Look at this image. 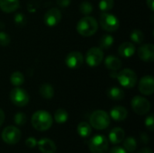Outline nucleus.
Masks as SVG:
<instances>
[{
	"label": "nucleus",
	"mask_w": 154,
	"mask_h": 153,
	"mask_svg": "<svg viewBox=\"0 0 154 153\" xmlns=\"http://www.w3.org/2000/svg\"><path fill=\"white\" fill-rule=\"evenodd\" d=\"M135 52V47L132 42L126 41L123 42L119 47H118V53L120 56L124 58H130L132 57Z\"/></svg>",
	"instance_id": "nucleus-17"
},
{
	"label": "nucleus",
	"mask_w": 154,
	"mask_h": 153,
	"mask_svg": "<svg viewBox=\"0 0 154 153\" xmlns=\"http://www.w3.org/2000/svg\"><path fill=\"white\" fill-rule=\"evenodd\" d=\"M105 65L106 67L113 71H116L122 67V61L120 59H118L116 56L110 55L105 60Z\"/></svg>",
	"instance_id": "nucleus-20"
},
{
	"label": "nucleus",
	"mask_w": 154,
	"mask_h": 153,
	"mask_svg": "<svg viewBox=\"0 0 154 153\" xmlns=\"http://www.w3.org/2000/svg\"><path fill=\"white\" fill-rule=\"evenodd\" d=\"M97 29L98 23L97 20L89 15L82 17L77 23L78 32L84 37H89L94 35L97 32Z\"/></svg>",
	"instance_id": "nucleus-2"
},
{
	"label": "nucleus",
	"mask_w": 154,
	"mask_h": 153,
	"mask_svg": "<svg viewBox=\"0 0 154 153\" xmlns=\"http://www.w3.org/2000/svg\"><path fill=\"white\" fill-rule=\"evenodd\" d=\"M79 10L82 14L85 15H88L92 13L93 11V5L89 1H84L80 4L79 5Z\"/></svg>",
	"instance_id": "nucleus-29"
},
{
	"label": "nucleus",
	"mask_w": 154,
	"mask_h": 153,
	"mask_svg": "<svg viewBox=\"0 0 154 153\" xmlns=\"http://www.w3.org/2000/svg\"><path fill=\"white\" fill-rule=\"evenodd\" d=\"M9 97H10L11 102L14 106H19V107L25 106L29 103V100H30L28 93L24 89L19 87H16L11 90L9 94Z\"/></svg>",
	"instance_id": "nucleus-6"
},
{
	"label": "nucleus",
	"mask_w": 154,
	"mask_h": 153,
	"mask_svg": "<svg viewBox=\"0 0 154 153\" xmlns=\"http://www.w3.org/2000/svg\"><path fill=\"white\" fill-rule=\"evenodd\" d=\"M39 93L42 97H43L45 99H51L54 96V88L51 85L45 83L40 87Z\"/></svg>",
	"instance_id": "nucleus-21"
},
{
	"label": "nucleus",
	"mask_w": 154,
	"mask_h": 153,
	"mask_svg": "<svg viewBox=\"0 0 154 153\" xmlns=\"http://www.w3.org/2000/svg\"><path fill=\"white\" fill-rule=\"evenodd\" d=\"M108 140L103 135H96L90 139L88 148L91 153H106L108 151Z\"/></svg>",
	"instance_id": "nucleus-5"
},
{
	"label": "nucleus",
	"mask_w": 154,
	"mask_h": 153,
	"mask_svg": "<svg viewBox=\"0 0 154 153\" xmlns=\"http://www.w3.org/2000/svg\"><path fill=\"white\" fill-rule=\"evenodd\" d=\"M19 7V0H0V9L5 13H13Z\"/></svg>",
	"instance_id": "nucleus-19"
},
{
	"label": "nucleus",
	"mask_w": 154,
	"mask_h": 153,
	"mask_svg": "<svg viewBox=\"0 0 154 153\" xmlns=\"http://www.w3.org/2000/svg\"><path fill=\"white\" fill-rule=\"evenodd\" d=\"M114 38L112 35L109 34H106L103 35L99 41V45H100V49H108L110 48L113 44H114Z\"/></svg>",
	"instance_id": "nucleus-27"
},
{
	"label": "nucleus",
	"mask_w": 154,
	"mask_h": 153,
	"mask_svg": "<svg viewBox=\"0 0 154 153\" xmlns=\"http://www.w3.org/2000/svg\"><path fill=\"white\" fill-rule=\"evenodd\" d=\"M61 20V13L59 8L53 7L49 9L44 15V23L48 26H55Z\"/></svg>",
	"instance_id": "nucleus-12"
},
{
	"label": "nucleus",
	"mask_w": 154,
	"mask_h": 153,
	"mask_svg": "<svg viewBox=\"0 0 154 153\" xmlns=\"http://www.w3.org/2000/svg\"><path fill=\"white\" fill-rule=\"evenodd\" d=\"M31 122L35 130L44 132L51 127L53 120L50 113L44 110H39L32 115Z\"/></svg>",
	"instance_id": "nucleus-1"
},
{
	"label": "nucleus",
	"mask_w": 154,
	"mask_h": 153,
	"mask_svg": "<svg viewBox=\"0 0 154 153\" xmlns=\"http://www.w3.org/2000/svg\"><path fill=\"white\" fill-rule=\"evenodd\" d=\"M139 91L145 96H151L154 92V78L152 76H144L139 83Z\"/></svg>",
	"instance_id": "nucleus-13"
},
{
	"label": "nucleus",
	"mask_w": 154,
	"mask_h": 153,
	"mask_svg": "<svg viewBox=\"0 0 154 153\" xmlns=\"http://www.w3.org/2000/svg\"><path fill=\"white\" fill-rule=\"evenodd\" d=\"M65 62H66V65L69 69H78L81 67L84 62L83 54L78 50L71 51L67 55Z\"/></svg>",
	"instance_id": "nucleus-11"
},
{
	"label": "nucleus",
	"mask_w": 154,
	"mask_h": 153,
	"mask_svg": "<svg viewBox=\"0 0 154 153\" xmlns=\"http://www.w3.org/2000/svg\"><path fill=\"white\" fill-rule=\"evenodd\" d=\"M11 41L10 36L5 32H0V45L1 46H7Z\"/></svg>",
	"instance_id": "nucleus-32"
},
{
	"label": "nucleus",
	"mask_w": 154,
	"mask_h": 153,
	"mask_svg": "<svg viewBox=\"0 0 154 153\" xmlns=\"http://www.w3.org/2000/svg\"><path fill=\"white\" fill-rule=\"evenodd\" d=\"M71 0H57V4L60 7H67L70 5Z\"/></svg>",
	"instance_id": "nucleus-36"
},
{
	"label": "nucleus",
	"mask_w": 154,
	"mask_h": 153,
	"mask_svg": "<svg viewBox=\"0 0 154 153\" xmlns=\"http://www.w3.org/2000/svg\"><path fill=\"white\" fill-rule=\"evenodd\" d=\"M130 38L131 40L134 42V43H137V44H141L143 40H144V34L143 32L139 30V29H134L132 32H131V35H130Z\"/></svg>",
	"instance_id": "nucleus-28"
},
{
	"label": "nucleus",
	"mask_w": 154,
	"mask_h": 153,
	"mask_svg": "<svg viewBox=\"0 0 154 153\" xmlns=\"http://www.w3.org/2000/svg\"><path fill=\"white\" fill-rule=\"evenodd\" d=\"M127 115H128L127 109L124 106H115L111 109L109 116H111V118L116 122H121V121L125 120Z\"/></svg>",
	"instance_id": "nucleus-16"
},
{
	"label": "nucleus",
	"mask_w": 154,
	"mask_h": 153,
	"mask_svg": "<svg viewBox=\"0 0 154 153\" xmlns=\"http://www.w3.org/2000/svg\"><path fill=\"white\" fill-rule=\"evenodd\" d=\"M139 58L145 62H152L154 60V46L152 43L143 44L138 49Z\"/></svg>",
	"instance_id": "nucleus-14"
},
{
	"label": "nucleus",
	"mask_w": 154,
	"mask_h": 153,
	"mask_svg": "<svg viewBox=\"0 0 154 153\" xmlns=\"http://www.w3.org/2000/svg\"><path fill=\"white\" fill-rule=\"evenodd\" d=\"M138 153H152V150L150 148H144L142 151H140Z\"/></svg>",
	"instance_id": "nucleus-41"
},
{
	"label": "nucleus",
	"mask_w": 154,
	"mask_h": 153,
	"mask_svg": "<svg viewBox=\"0 0 154 153\" xmlns=\"http://www.w3.org/2000/svg\"><path fill=\"white\" fill-rule=\"evenodd\" d=\"M78 133L80 137L87 138L91 134V125L86 122H81L78 125Z\"/></svg>",
	"instance_id": "nucleus-23"
},
{
	"label": "nucleus",
	"mask_w": 154,
	"mask_h": 153,
	"mask_svg": "<svg viewBox=\"0 0 154 153\" xmlns=\"http://www.w3.org/2000/svg\"><path fill=\"white\" fill-rule=\"evenodd\" d=\"M114 5H115L114 0H100L99 5H98L100 10L103 12H107L113 9Z\"/></svg>",
	"instance_id": "nucleus-30"
},
{
	"label": "nucleus",
	"mask_w": 154,
	"mask_h": 153,
	"mask_svg": "<svg viewBox=\"0 0 154 153\" xmlns=\"http://www.w3.org/2000/svg\"><path fill=\"white\" fill-rule=\"evenodd\" d=\"M100 24L106 32H116L120 25L119 20L116 15L106 12H104L100 16Z\"/></svg>",
	"instance_id": "nucleus-7"
},
{
	"label": "nucleus",
	"mask_w": 154,
	"mask_h": 153,
	"mask_svg": "<svg viewBox=\"0 0 154 153\" xmlns=\"http://www.w3.org/2000/svg\"><path fill=\"white\" fill-rule=\"evenodd\" d=\"M107 96L112 100H122L125 97V92L118 87H112L107 90Z\"/></svg>",
	"instance_id": "nucleus-22"
},
{
	"label": "nucleus",
	"mask_w": 154,
	"mask_h": 153,
	"mask_svg": "<svg viewBox=\"0 0 154 153\" xmlns=\"http://www.w3.org/2000/svg\"><path fill=\"white\" fill-rule=\"evenodd\" d=\"M124 148L127 152H134L137 148L136 140L133 137H128L125 140L124 139Z\"/></svg>",
	"instance_id": "nucleus-26"
},
{
	"label": "nucleus",
	"mask_w": 154,
	"mask_h": 153,
	"mask_svg": "<svg viewBox=\"0 0 154 153\" xmlns=\"http://www.w3.org/2000/svg\"><path fill=\"white\" fill-rule=\"evenodd\" d=\"M104 60V52L102 49L98 47H93L89 49L86 55V61L88 66L94 68L101 64Z\"/></svg>",
	"instance_id": "nucleus-10"
},
{
	"label": "nucleus",
	"mask_w": 154,
	"mask_h": 153,
	"mask_svg": "<svg viewBox=\"0 0 154 153\" xmlns=\"http://www.w3.org/2000/svg\"><path fill=\"white\" fill-rule=\"evenodd\" d=\"M116 78L119 84L125 88H133L137 82L135 72L130 69H125L119 73H116Z\"/></svg>",
	"instance_id": "nucleus-4"
},
{
	"label": "nucleus",
	"mask_w": 154,
	"mask_h": 153,
	"mask_svg": "<svg viewBox=\"0 0 154 153\" xmlns=\"http://www.w3.org/2000/svg\"><path fill=\"white\" fill-rule=\"evenodd\" d=\"M10 82L14 87H20L24 82V76L20 71H15L10 76Z\"/></svg>",
	"instance_id": "nucleus-25"
},
{
	"label": "nucleus",
	"mask_w": 154,
	"mask_h": 153,
	"mask_svg": "<svg viewBox=\"0 0 154 153\" xmlns=\"http://www.w3.org/2000/svg\"><path fill=\"white\" fill-rule=\"evenodd\" d=\"M25 145L27 148L29 149H33L36 145H37V141L35 138L33 137H29L26 141H25Z\"/></svg>",
	"instance_id": "nucleus-35"
},
{
	"label": "nucleus",
	"mask_w": 154,
	"mask_h": 153,
	"mask_svg": "<svg viewBox=\"0 0 154 153\" xmlns=\"http://www.w3.org/2000/svg\"><path fill=\"white\" fill-rule=\"evenodd\" d=\"M14 122L16 125L18 126H22L26 123V115L23 113H17L14 115Z\"/></svg>",
	"instance_id": "nucleus-31"
},
{
	"label": "nucleus",
	"mask_w": 154,
	"mask_h": 153,
	"mask_svg": "<svg viewBox=\"0 0 154 153\" xmlns=\"http://www.w3.org/2000/svg\"><path fill=\"white\" fill-rule=\"evenodd\" d=\"M21 131L15 126H7L2 132V140L10 145L16 144L21 140Z\"/></svg>",
	"instance_id": "nucleus-8"
},
{
	"label": "nucleus",
	"mask_w": 154,
	"mask_h": 153,
	"mask_svg": "<svg viewBox=\"0 0 154 153\" xmlns=\"http://www.w3.org/2000/svg\"><path fill=\"white\" fill-rule=\"evenodd\" d=\"M146 3H147V5H148V7L152 10V11H153L154 10V0H146Z\"/></svg>",
	"instance_id": "nucleus-39"
},
{
	"label": "nucleus",
	"mask_w": 154,
	"mask_h": 153,
	"mask_svg": "<svg viewBox=\"0 0 154 153\" xmlns=\"http://www.w3.org/2000/svg\"><path fill=\"white\" fill-rule=\"evenodd\" d=\"M39 150L42 153H55L56 152V145L55 143L48 138H42L38 142Z\"/></svg>",
	"instance_id": "nucleus-15"
},
{
	"label": "nucleus",
	"mask_w": 154,
	"mask_h": 153,
	"mask_svg": "<svg viewBox=\"0 0 154 153\" xmlns=\"http://www.w3.org/2000/svg\"><path fill=\"white\" fill-rule=\"evenodd\" d=\"M90 125L97 130L106 129L110 124L109 115L103 110H97L90 115Z\"/></svg>",
	"instance_id": "nucleus-3"
},
{
	"label": "nucleus",
	"mask_w": 154,
	"mask_h": 153,
	"mask_svg": "<svg viewBox=\"0 0 154 153\" xmlns=\"http://www.w3.org/2000/svg\"><path fill=\"white\" fill-rule=\"evenodd\" d=\"M109 153H127V151L122 147H114Z\"/></svg>",
	"instance_id": "nucleus-37"
},
{
	"label": "nucleus",
	"mask_w": 154,
	"mask_h": 153,
	"mask_svg": "<svg viewBox=\"0 0 154 153\" xmlns=\"http://www.w3.org/2000/svg\"><path fill=\"white\" fill-rule=\"evenodd\" d=\"M140 139H141V141H142L143 143H148V142H149V141H150L149 136H148L145 133H143L141 134Z\"/></svg>",
	"instance_id": "nucleus-38"
},
{
	"label": "nucleus",
	"mask_w": 154,
	"mask_h": 153,
	"mask_svg": "<svg viewBox=\"0 0 154 153\" xmlns=\"http://www.w3.org/2000/svg\"><path fill=\"white\" fill-rule=\"evenodd\" d=\"M4 121H5V113L0 108V126L4 124Z\"/></svg>",
	"instance_id": "nucleus-40"
},
{
	"label": "nucleus",
	"mask_w": 154,
	"mask_h": 153,
	"mask_svg": "<svg viewBox=\"0 0 154 153\" xmlns=\"http://www.w3.org/2000/svg\"><path fill=\"white\" fill-rule=\"evenodd\" d=\"M145 126L147 127V129H149L151 132H152L154 130V119H153V115H151L149 116H147V118L145 119Z\"/></svg>",
	"instance_id": "nucleus-33"
},
{
	"label": "nucleus",
	"mask_w": 154,
	"mask_h": 153,
	"mask_svg": "<svg viewBox=\"0 0 154 153\" xmlns=\"http://www.w3.org/2000/svg\"><path fill=\"white\" fill-rule=\"evenodd\" d=\"M69 119V114L65 109L60 108L54 114V120L58 124H64Z\"/></svg>",
	"instance_id": "nucleus-24"
},
{
	"label": "nucleus",
	"mask_w": 154,
	"mask_h": 153,
	"mask_svg": "<svg viewBox=\"0 0 154 153\" xmlns=\"http://www.w3.org/2000/svg\"><path fill=\"white\" fill-rule=\"evenodd\" d=\"M125 138V133L120 127L114 128L109 133V141L113 144H118L122 142Z\"/></svg>",
	"instance_id": "nucleus-18"
},
{
	"label": "nucleus",
	"mask_w": 154,
	"mask_h": 153,
	"mask_svg": "<svg viewBox=\"0 0 154 153\" xmlns=\"http://www.w3.org/2000/svg\"><path fill=\"white\" fill-rule=\"evenodd\" d=\"M14 23L17 24V25H23L25 23V17L23 14L21 13H18L14 15Z\"/></svg>",
	"instance_id": "nucleus-34"
},
{
	"label": "nucleus",
	"mask_w": 154,
	"mask_h": 153,
	"mask_svg": "<svg viewBox=\"0 0 154 153\" xmlns=\"http://www.w3.org/2000/svg\"><path fill=\"white\" fill-rule=\"evenodd\" d=\"M131 106L135 114L139 115H144L147 113H149L151 109V104L149 100H147L145 97L136 96H134L131 101Z\"/></svg>",
	"instance_id": "nucleus-9"
}]
</instances>
